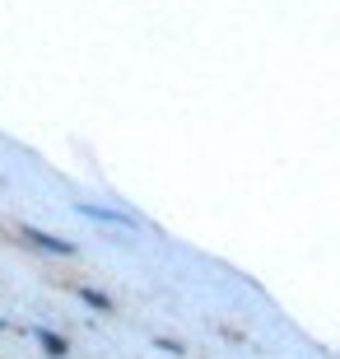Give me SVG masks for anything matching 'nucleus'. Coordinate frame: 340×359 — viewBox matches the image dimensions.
<instances>
[{
	"label": "nucleus",
	"instance_id": "obj_2",
	"mask_svg": "<svg viewBox=\"0 0 340 359\" xmlns=\"http://www.w3.org/2000/svg\"><path fill=\"white\" fill-rule=\"evenodd\" d=\"M42 346L52 350V355H66V341H61V336H42Z\"/></svg>",
	"mask_w": 340,
	"mask_h": 359
},
{
	"label": "nucleus",
	"instance_id": "obj_1",
	"mask_svg": "<svg viewBox=\"0 0 340 359\" xmlns=\"http://www.w3.org/2000/svg\"><path fill=\"white\" fill-rule=\"evenodd\" d=\"M24 233H28L33 243H38V248H52V252H61V257L70 252V243H56V238H47V233H38V229H24Z\"/></svg>",
	"mask_w": 340,
	"mask_h": 359
}]
</instances>
